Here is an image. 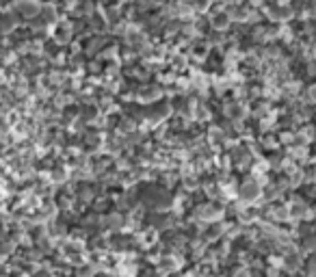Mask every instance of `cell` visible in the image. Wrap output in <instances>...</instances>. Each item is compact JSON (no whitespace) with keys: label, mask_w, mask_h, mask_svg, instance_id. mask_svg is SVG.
<instances>
[{"label":"cell","mask_w":316,"mask_h":277,"mask_svg":"<svg viewBox=\"0 0 316 277\" xmlns=\"http://www.w3.org/2000/svg\"><path fill=\"white\" fill-rule=\"evenodd\" d=\"M18 9L22 11V13H26V15H32L37 11V4L32 2V0H24V2L18 4Z\"/></svg>","instance_id":"obj_1"}]
</instances>
